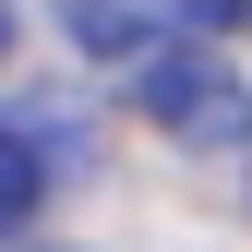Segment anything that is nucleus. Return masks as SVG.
<instances>
[{"label": "nucleus", "mask_w": 252, "mask_h": 252, "mask_svg": "<svg viewBox=\"0 0 252 252\" xmlns=\"http://www.w3.org/2000/svg\"><path fill=\"white\" fill-rule=\"evenodd\" d=\"M132 96H144V120H156L168 144H192V156H252V84H240L204 36L144 48V60H132Z\"/></svg>", "instance_id": "f257e3e1"}, {"label": "nucleus", "mask_w": 252, "mask_h": 252, "mask_svg": "<svg viewBox=\"0 0 252 252\" xmlns=\"http://www.w3.org/2000/svg\"><path fill=\"white\" fill-rule=\"evenodd\" d=\"M36 204H48V144H36V120L0 108V240L36 228Z\"/></svg>", "instance_id": "f03ea898"}, {"label": "nucleus", "mask_w": 252, "mask_h": 252, "mask_svg": "<svg viewBox=\"0 0 252 252\" xmlns=\"http://www.w3.org/2000/svg\"><path fill=\"white\" fill-rule=\"evenodd\" d=\"M156 24H180V36H240L252 0H156Z\"/></svg>", "instance_id": "7ed1b4c3"}, {"label": "nucleus", "mask_w": 252, "mask_h": 252, "mask_svg": "<svg viewBox=\"0 0 252 252\" xmlns=\"http://www.w3.org/2000/svg\"><path fill=\"white\" fill-rule=\"evenodd\" d=\"M12 36H24V12H12V0H0V60H12Z\"/></svg>", "instance_id": "20e7f679"}]
</instances>
